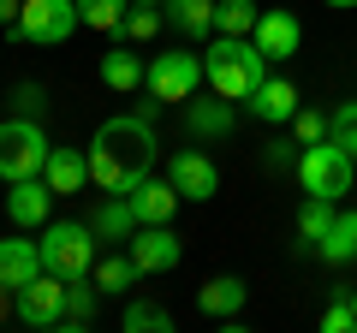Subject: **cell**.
Instances as JSON below:
<instances>
[{
	"label": "cell",
	"instance_id": "6da1fadb",
	"mask_svg": "<svg viewBox=\"0 0 357 333\" xmlns=\"http://www.w3.org/2000/svg\"><path fill=\"white\" fill-rule=\"evenodd\" d=\"M155 166V119L149 114H114L89 137V185L107 196H131Z\"/></svg>",
	"mask_w": 357,
	"mask_h": 333
},
{
	"label": "cell",
	"instance_id": "7a4b0ae2",
	"mask_svg": "<svg viewBox=\"0 0 357 333\" xmlns=\"http://www.w3.org/2000/svg\"><path fill=\"white\" fill-rule=\"evenodd\" d=\"M203 72H208V90L227 95V102H250L256 84L268 77V54L256 48V36H220L203 48Z\"/></svg>",
	"mask_w": 357,
	"mask_h": 333
},
{
	"label": "cell",
	"instance_id": "3957f363",
	"mask_svg": "<svg viewBox=\"0 0 357 333\" xmlns=\"http://www.w3.org/2000/svg\"><path fill=\"white\" fill-rule=\"evenodd\" d=\"M36 244H42V268L60 280H77L96 268V226L89 220H48Z\"/></svg>",
	"mask_w": 357,
	"mask_h": 333
},
{
	"label": "cell",
	"instance_id": "277c9868",
	"mask_svg": "<svg viewBox=\"0 0 357 333\" xmlns=\"http://www.w3.org/2000/svg\"><path fill=\"white\" fill-rule=\"evenodd\" d=\"M357 179V155L340 149L333 137L310 143L304 155H298V185H304V196H328V203H340L345 191H351Z\"/></svg>",
	"mask_w": 357,
	"mask_h": 333
},
{
	"label": "cell",
	"instance_id": "5b68a950",
	"mask_svg": "<svg viewBox=\"0 0 357 333\" xmlns=\"http://www.w3.org/2000/svg\"><path fill=\"white\" fill-rule=\"evenodd\" d=\"M48 131H42V119L30 114H13V119H0V179L13 185V179H36L42 166H48Z\"/></svg>",
	"mask_w": 357,
	"mask_h": 333
},
{
	"label": "cell",
	"instance_id": "8992f818",
	"mask_svg": "<svg viewBox=\"0 0 357 333\" xmlns=\"http://www.w3.org/2000/svg\"><path fill=\"white\" fill-rule=\"evenodd\" d=\"M77 24H84L77 0H24V6H18L13 36H18V42H36V48H60Z\"/></svg>",
	"mask_w": 357,
	"mask_h": 333
},
{
	"label": "cell",
	"instance_id": "52a82bcc",
	"mask_svg": "<svg viewBox=\"0 0 357 333\" xmlns=\"http://www.w3.org/2000/svg\"><path fill=\"white\" fill-rule=\"evenodd\" d=\"M203 54H155L149 72H143V90L155 95V102H191L197 90H203Z\"/></svg>",
	"mask_w": 357,
	"mask_h": 333
},
{
	"label": "cell",
	"instance_id": "ba28073f",
	"mask_svg": "<svg viewBox=\"0 0 357 333\" xmlns=\"http://www.w3.org/2000/svg\"><path fill=\"white\" fill-rule=\"evenodd\" d=\"M13 309L24 327H66V280L60 274H36L24 292H13Z\"/></svg>",
	"mask_w": 357,
	"mask_h": 333
},
{
	"label": "cell",
	"instance_id": "9c48e42d",
	"mask_svg": "<svg viewBox=\"0 0 357 333\" xmlns=\"http://www.w3.org/2000/svg\"><path fill=\"white\" fill-rule=\"evenodd\" d=\"M167 179H173V191L185 196V203H208V196L220 191V173H215V161H208L203 149H178L173 161H167Z\"/></svg>",
	"mask_w": 357,
	"mask_h": 333
},
{
	"label": "cell",
	"instance_id": "30bf717a",
	"mask_svg": "<svg viewBox=\"0 0 357 333\" xmlns=\"http://www.w3.org/2000/svg\"><path fill=\"white\" fill-rule=\"evenodd\" d=\"M178 256H185V244L173 238V226H137L131 232V262L143 274H173Z\"/></svg>",
	"mask_w": 357,
	"mask_h": 333
},
{
	"label": "cell",
	"instance_id": "8fae6325",
	"mask_svg": "<svg viewBox=\"0 0 357 333\" xmlns=\"http://www.w3.org/2000/svg\"><path fill=\"white\" fill-rule=\"evenodd\" d=\"M48 208H54V185L42 179V173L6 185V220H13V226H48Z\"/></svg>",
	"mask_w": 357,
	"mask_h": 333
},
{
	"label": "cell",
	"instance_id": "7c38bea8",
	"mask_svg": "<svg viewBox=\"0 0 357 333\" xmlns=\"http://www.w3.org/2000/svg\"><path fill=\"white\" fill-rule=\"evenodd\" d=\"M36 274H48L42 268V244H30V238H0V292H24Z\"/></svg>",
	"mask_w": 357,
	"mask_h": 333
},
{
	"label": "cell",
	"instance_id": "4fadbf2b",
	"mask_svg": "<svg viewBox=\"0 0 357 333\" xmlns=\"http://www.w3.org/2000/svg\"><path fill=\"white\" fill-rule=\"evenodd\" d=\"M250 36H256V48H262L268 60H292V54H298V42H304V30H298V18L286 13V6H268V13L256 18V30H250Z\"/></svg>",
	"mask_w": 357,
	"mask_h": 333
},
{
	"label": "cell",
	"instance_id": "5bb4252c",
	"mask_svg": "<svg viewBox=\"0 0 357 333\" xmlns=\"http://www.w3.org/2000/svg\"><path fill=\"white\" fill-rule=\"evenodd\" d=\"M126 203H131V215H137V226H167V220H173V208L185 203V196L173 191V179H143Z\"/></svg>",
	"mask_w": 357,
	"mask_h": 333
},
{
	"label": "cell",
	"instance_id": "9a60e30c",
	"mask_svg": "<svg viewBox=\"0 0 357 333\" xmlns=\"http://www.w3.org/2000/svg\"><path fill=\"white\" fill-rule=\"evenodd\" d=\"M244 107H250V119H262V125H292L298 90L286 84V77H262V84H256V95H250Z\"/></svg>",
	"mask_w": 357,
	"mask_h": 333
},
{
	"label": "cell",
	"instance_id": "2e32d148",
	"mask_svg": "<svg viewBox=\"0 0 357 333\" xmlns=\"http://www.w3.org/2000/svg\"><path fill=\"white\" fill-rule=\"evenodd\" d=\"M42 179L54 185V196H72L89 185V149H48V166H42Z\"/></svg>",
	"mask_w": 357,
	"mask_h": 333
},
{
	"label": "cell",
	"instance_id": "e0dca14e",
	"mask_svg": "<svg viewBox=\"0 0 357 333\" xmlns=\"http://www.w3.org/2000/svg\"><path fill=\"white\" fill-rule=\"evenodd\" d=\"M244 304H250V286H244L238 274H220V280H208L203 292H197V309H203V316H215V321H232Z\"/></svg>",
	"mask_w": 357,
	"mask_h": 333
},
{
	"label": "cell",
	"instance_id": "ac0fdd59",
	"mask_svg": "<svg viewBox=\"0 0 357 333\" xmlns=\"http://www.w3.org/2000/svg\"><path fill=\"white\" fill-rule=\"evenodd\" d=\"M316 256H321V262H333V268L357 262V208H345V215L328 226V238L316 244Z\"/></svg>",
	"mask_w": 357,
	"mask_h": 333
},
{
	"label": "cell",
	"instance_id": "d6986e66",
	"mask_svg": "<svg viewBox=\"0 0 357 333\" xmlns=\"http://www.w3.org/2000/svg\"><path fill=\"white\" fill-rule=\"evenodd\" d=\"M89 226H96V238H107V244H126L131 232H137V215H131V203L126 196H107L96 215H89Z\"/></svg>",
	"mask_w": 357,
	"mask_h": 333
},
{
	"label": "cell",
	"instance_id": "ffe728a7",
	"mask_svg": "<svg viewBox=\"0 0 357 333\" xmlns=\"http://www.w3.org/2000/svg\"><path fill=\"white\" fill-rule=\"evenodd\" d=\"M161 13L173 30H185V36H208L215 30V0H161Z\"/></svg>",
	"mask_w": 357,
	"mask_h": 333
},
{
	"label": "cell",
	"instance_id": "44dd1931",
	"mask_svg": "<svg viewBox=\"0 0 357 333\" xmlns=\"http://www.w3.org/2000/svg\"><path fill=\"white\" fill-rule=\"evenodd\" d=\"M143 72H149V65H143L131 48H114V54H102V84H107V90H119V95L143 90Z\"/></svg>",
	"mask_w": 357,
	"mask_h": 333
},
{
	"label": "cell",
	"instance_id": "7402d4cb",
	"mask_svg": "<svg viewBox=\"0 0 357 333\" xmlns=\"http://www.w3.org/2000/svg\"><path fill=\"white\" fill-rule=\"evenodd\" d=\"M185 125H191V137H227V131H232V102H227V95H220V102H197V95H191Z\"/></svg>",
	"mask_w": 357,
	"mask_h": 333
},
{
	"label": "cell",
	"instance_id": "603a6c76",
	"mask_svg": "<svg viewBox=\"0 0 357 333\" xmlns=\"http://www.w3.org/2000/svg\"><path fill=\"white\" fill-rule=\"evenodd\" d=\"M96 297H102V286L89 280V274L66 280V333H77V327H89V321H96Z\"/></svg>",
	"mask_w": 357,
	"mask_h": 333
},
{
	"label": "cell",
	"instance_id": "cb8c5ba5",
	"mask_svg": "<svg viewBox=\"0 0 357 333\" xmlns=\"http://www.w3.org/2000/svg\"><path fill=\"white\" fill-rule=\"evenodd\" d=\"M137 262H131V256H96V268H89V280H96V286H102V292L107 297H114V292H131V286H137Z\"/></svg>",
	"mask_w": 357,
	"mask_h": 333
},
{
	"label": "cell",
	"instance_id": "d4e9b609",
	"mask_svg": "<svg viewBox=\"0 0 357 333\" xmlns=\"http://www.w3.org/2000/svg\"><path fill=\"white\" fill-rule=\"evenodd\" d=\"M77 13H84V30H102V36H114V30H126L131 0H77Z\"/></svg>",
	"mask_w": 357,
	"mask_h": 333
},
{
	"label": "cell",
	"instance_id": "484cf974",
	"mask_svg": "<svg viewBox=\"0 0 357 333\" xmlns=\"http://www.w3.org/2000/svg\"><path fill=\"white\" fill-rule=\"evenodd\" d=\"M333 220H340V208H333L328 196H310V203L298 208V238H304V244H321Z\"/></svg>",
	"mask_w": 357,
	"mask_h": 333
},
{
	"label": "cell",
	"instance_id": "4316f807",
	"mask_svg": "<svg viewBox=\"0 0 357 333\" xmlns=\"http://www.w3.org/2000/svg\"><path fill=\"white\" fill-rule=\"evenodd\" d=\"M256 18H262V13H256L250 0H215V30H220V36H250Z\"/></svg>",
	"mask_w": 357,
	"mask_h": 333
},
{
	"label": "cell",
	"instance_id": "83f0119b",
	"mask_svg": "<svg viewBox=\"0 0 357 333\" xmlns=\"http://www.w3.org/2000/svg\"><path fill=\"white\" fill-rule=\"evenodd\" d=\"M119 327H126V333H173V316H167L161 304H131Z\"/></svg>",
	"mask_w": 357,
	"mask_h": 333
},
{
	"label": "cell",
	"instance_id": "f1b7e54d",
	"mask_svg": "<svg viewBox=\"0 0 357 333\" xmlns=\"http://www.w3.org/2000/svg\"><path fill=\"white\" fill-rule=\"evenodd\" d=\"M328 137L340 143V149L357 155V102H340V107L328 114Z\"/></svg>",
	"mask_w": 357,
	"mask_h": 333
},
{
	"label": "cell",
	"instance_id": "f546056e",
	"mask_svg": "<svg viewBox=\"0 0 357 333\" xmlns=\"http://www.w3.org/2000/svg\"><path fill=\"white\" fill-rule=\"evenodd\" d=\"M161 24H167L161 6H137V0H131V13H126V36H131V42H149Z\"/></svg>",
	"mask_w": 357,
	"mask_h": 333
},
{
	"label": "cell",
	"instance_id": "4dcf8cb0",
	"mask_svg": "<svg viewBox=\"0 0 357 333\" xmlns=\"http://www.w3.org/2000/svg\"><path fill=\"white\" fill-rule=\"evenodd\" d=\"M292 131H298V143L310 149V143L328 137V114H310V107H298V114H292Z\"/></svg>",
	"mask_w": 357,
	"mask_h": 333
},
{
	"label": "cell",
	"instance_id": "1f68e13d",
	"mask_svg": "<svg viewBox=\"0 0 357 333\" xmlns=\"http://www.w3.org/2000/svg\"><path fill=\"white\" fill-rule=\"evenodd\" d=\"M13 107H18V114H30V119H42V107H48L42 84H18V90H13Z\"/></svg>",
	"mask_w": 357,
	"mask_h": 333
},
{
	"label": "cell",
	"instance_id": "d6a6232c",
	"mask_svg": "<svg viewBox=\"0 0 357 333\" xmlns=\"http://www.w3.org/2000/svg\"><path fill=\"white\" fill-rule=\"evenodd\" d=\"M321 327H328V333H357V316H351V304H345V297H340V304H328Z\"/></svg>",
	"mask_w": 357,
	"mask_h": 333
},
{
	"label": "cell",
	"instance_id": "836d02e7",
	"mask_svg": "<svg viewBox=\"0 0 357 333\" xmlns=\"http://www.w3.org/2000/svg\"><path fill=\"white\" fill-rule=\"evenodd\" d=\"M18 6L24 0H0V24H18Z\"/></svg>",
	"mask_w": 357,
	"mask_h": 333
},
{
	"label": "cell",
	"instance_id": "e575fe53",
	"mask_svg": "<svg viewBox=\"0 0 357 333\" xmlns=\"http://www.w3.org/2000/svg\"><path fill=\"white\" fill-rule=\"evenodd\" d=\"M328 6H357V0H328Z\"/></svg>",
	"mask_w": 357,
	"mask_h": 333
},
{
	"label": "cell",
	"instance_id": "d590c367",
	"mask_svg": "<svg viewBox=\"0 0 357 333\" xmlns=\"http://www.w3.org/2000/svg\"><path fill=\"white\" fill-rule=\"evenodd\" d=\"M137 6H161V0H137Z\"/></svg>",
	"mask_w": 357,
	"mask_h": 333
},
{
	"label": "cell",
	"instance_id": "8d00e7d4",
	"mask_svg": "<svg viewBox=\"0 0 357 333\" xmlns=\"http://www.w3.org/2000/svg\"><path fill=\"white\" fill-rule=\"evenodd\" d=\"M351 316H357V297H351Z\"/></svg>",
	"mask_w": 357,
	"mask_h": 333
}]
</instances>
